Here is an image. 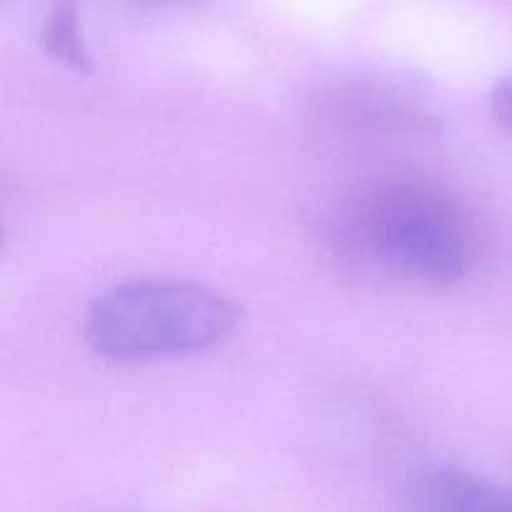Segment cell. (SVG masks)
Here are the masks:
<instances>
[{
	"label": "cell",
	"mask_w": 512,
	"mask_h": 512,
	"mask_svg": "<svg viewBox=\"0 0 512 512\" xmlns=\"http://www.w3.org/2000/svg\"><path fill=\"white\" fill-rule=\"evenodd\" d=\"M355 228L380 265L418 283L455 285L473 265V223L438 185H380L360 203Z\"/></svg>",
	"instance_id": "obj_2"
},
{
	"label": "cell",
	"mask_w": 512,
	"mask_h": 512,
	"mask_svg": "<svg viewBox=\"0 0 512 512\" xmlns=\"http://www.w3.org/2000/svg\"><path fill=\"white\" fill-rule=\"evenodd\" d=\"M493 113L498 123L512 133V75H505L493 88Z\"/></svg>",
	"instance_id": "obj_5"
},
{
	"label": "cell",
	"mask_w": 512,
	"mask_h": 512,
	"mask_svg": "<svg viewBox=\"0 0 512 512\" xmlns=\"http://www.w3.org/2000/svg\"><path fill=\"white\" fill-rule=\"evenodd\" d=\"M235 323L238 308L203 285L143 280L95 300L85 338L103 358L140 363L210 348Z\"/></svg>",
	"instance_id": "obj_1"
},
{
	"label": "cell",
	"mask_w": 512,
	"mask_h": 512,
	"mask_svg": "<svg viewBox=\"0 0 512 512\" xmlns=\"http://www.w3.org/2000/svg\"><path fill=\"white\" fill-rule=\"evenodd\" d=\"M403 512H512V488L453 465H423L405 480Z\"/></svg>",
	"instance_id": "obj_3"
},
{
	"label": "cell",
	"mask_w": 512,
	"mask_h": 512,
	"mask_svg": "<svg viewBox=\"0 0 512 512\" xmlns=\"http://www.w3.org/2000/svg\"><path fill=\"white\" fill-rule=\"evenodd\" d=\"M43 45L55 60L65 63L68 68L80 70V73L90 70L75 0H55L43 25Z\"/></svg>",
	"instance_id": "obj_4"
}]
</instances>
